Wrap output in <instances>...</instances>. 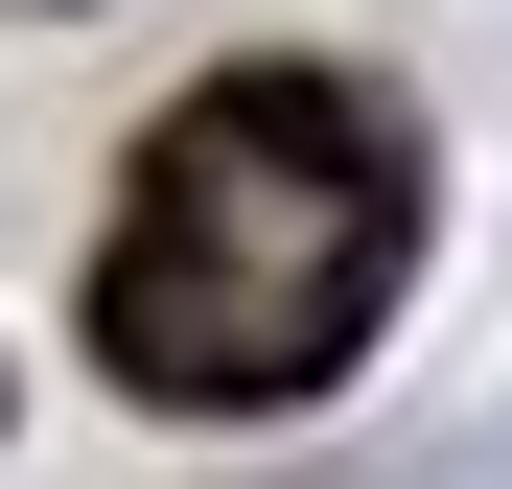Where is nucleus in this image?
I'll return each instance as SVG.
<instances>
[{
    "label": "nucleus",
    "instance_id": "1",
    "mask_svg": "<svg viewBox=\"0 0 512 489\" xmlns=\"http://www.w3.org/2000/svg\"><path fill=\"white\" fill-rule=\"evenodd\" d=\"M419 280V117L373 70H210L163 94L94 233V373L163 420H303Z\"/></svg>",
    "mask_w": 512,
    "mask_h": 489
}]
</instances>
